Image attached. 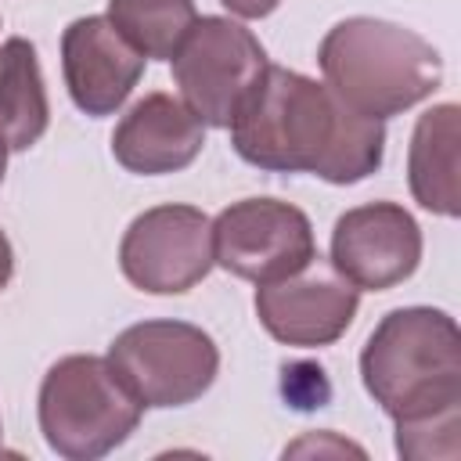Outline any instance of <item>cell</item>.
I'll use <instances>...</instances> for the list:
<instances>
[{"label": "cell", "mask_w": 461, "mask_h": 461, "mask_svg": "<svg viewBox=\"0 0 461 461\" xmlns=\"http://www.w3.org/2000/svg\"><path fill=\"white\" fill-rule=\"evenodd\" d=\"M234 151L267 173H313L328 184L367 180L385 155V122L342 104L328 83L267 65L230 119Z\"/></svg>", "instance_id": "1"}, {"label": "cell", "mask_w": 461, "mask_h": 461, "mask_svg": "<svg viewBox=\"0 0 461 461\" xmlns=\"http://www.w3.org/2000/svg\"><path fill=\"white\" fill-rule=\"evenodd\" d=\"M371 400L400 425L461 414V331L447 310H389L360 349Z\"/></svg>", "instance_id": "2"}, {"label": "cell", "mask_w": 461, "mask_h": 461, "mask_svg": "<svg viewBox=\"0 0 461 461\" xmlns=\"http://www.w3.org/2000/svg\"><path fill=\"white\" fill-rule=\"evenodd\" d=\"M317 61L342 104L382 122L421 104L443 83V58L421 32L371 14L335 22Z\"/></svg>", "instance_id": "3"}, {"label": "cell", "mask_w": 461, "mask_h": 461, "mask_svg": "<svg viewBox=\"0 0 461 461\" xmlns=\"http://www.w3.org/2000/svg\"><path fill=\"white\" fill-rule=\"evenodd\" d=\"M40 432L65 461H97L122 447L140 425L144 403L119 378L108 357L72 353L50 364L40 382Z\"/></svg>", "instance_id": "4"}, {"label": "cell", "mask_w": 461, "mask_h": 461, "mask_svg": "<svg viewBox=\"0 0 461 461\" xmlns=\"http://www.w3.org/2000/svg\"><path fill=\"white\" fill-rule=\"evenodd\" d=\"M108 360L133 396L155 411L194 403L220 371L212 335L187 321L130 324L112 339Z\"/></svg>", "instance_id": "5"}, {"label": "cell", "mask_w": 461, "mask_h": 461, "mask_svg": "<svg viewBox=\"0 0 461 461\" xmlns=\"http://www.w3.org/2000/svg\"><path fill=\"white\" fill-rule=\"evenodd\" d=\"M267 50L234 18L202 14L173 54L180 101L205 122L227 130L267 68Z\"/></svg>", "instance_id": "6"}, {"label": "cell", "mask_w": 461, "mask_h": 461, "mask_svg": "<svg viewBox=\"0 0 461 461\" xmlns=\"http://www.w3.org/2000/svg\"><path fill=\"white\" fill-rule=\"evenodd\" d=\"M126 281L148 295L191 292L216 267L212 220L194 205H155L133 216L119 241Z\"/></svg>", "instance_id": "7"}, {"label": "cell", "mask_w": 461, "mask_h": 461, "mask_svg": "<svg viewBox=\"0 0 461 461\" xmlns=\"http://www.w3.org/2000/svg\"><path fill=\"white\" fill-rule=\"evenodd\" d=\"M317 256L303 209L281 198H241L212 220V259L241 281H277Z\"/></svg>", "instance_id": "8"}, {"label": "cell", "mask_w": 461, "mask_h": 461, "mask_svg": "<svg viewBox=\"0 0 461 461\" xmlns=\"http://www.w3.org/2000/svg\"><path fill=\"white\" fill-rule=\"evenodd\" d=\"M360 306V288L349 285L331 259L313 256L299 270L256 288V317L281 346L321 349L346 335Z\"/></svg>", "instance_id": "9"}, {"label": "cell", "mask_w": 461, "mask_h": 461, "mask_svg": "<svg viewBox=\"0 0 461 461\" xmlns=\"http://www.w3.org/2000/svg\"><path fill=\"white\" fill-rule=\"evenodd\" d=\"M421 263V227L396 202L346 209L331 227V267L360 292H385Z\"/></svg>", "instance_id": "10"}, {"label": "cell", "mask_w": 461, "mask_h": 461, "mask_svg": "<svg viewBox=\"0 0 461 461\" xmlns=\"http://www.w3.org/2000/svg\"><path fill=\"white\" fill-rule=\"evenodd\" d=\"M61 72L72 104L83 115H115L144 76V54L108 22L86 14L61 32Z\"/></svg>", "instance_id": "11"}, {"label": "cell", "mask_w": 461, "mask_h": 461, "mask_svg": "<svg viewBox=\"0 0 461 461\" xmlns=\"http://www.w3.org/2000/svg\"><path fill=\"white\" fill-rule=\"evenodd\" d=\"M205 148V122L173 94L140 97L112 133V155L126 173L166 176L187 169Z\"/></svg>", "instance_id": "12"}, {"label": "cell", "mask_w": 461, "mask_h": 461, "mask_svg": "<svg viewBox=\"0 0 461 461\" xmlns=\"http://www.w3.org/2000/svg\"><path fill=\"white\" fill-rule=\"evenodd\" d=\"M461 108L454 101L432 104L418 115L407 148V180L421 209L454 220L461 212Z\"/></svg>", "instance_id": "13"}, {"label": "cell", "mask_w": 461, "mask_h": 461, "mask_svg": "<svg viewBox=\"0 0 461 461\" xmlns=\"http://www.w3.org/2000/svg\"><path fill=\"white\" fill-rule=\"evenodd\" d=\"M50 126V101L36 47L25 36L0 43V140L7 151H29Z\"/></svg>", "instance_id": "14"}, {"label": "cell", "mask_w": 461, "mask_h": 461, "mask_svg": "<svg viewBox=\"0 0 461 461\" xmlns=\"http://www.w3.org/2000/svg\"><path fill=\"white\" fill-rule=\"evenodd\" d=\"M108 22L144 54L173 61L184 36L198 22L194 0H108Z\"/></svg>", "instance_id": "15"}, {"label": "cell", "mask_w": 461, "mask_h": 461, "mask_svg": "<svg viewBox=\"0 0 461 461\" xmlns=\"http://www.w3.org/2000/svg\"><path fill=\"white\" fill-rule=\"evenodd\" d=\"M461 414H439L425 421L396 425V454L414 461H454L461 454Z\"/></svg>", "instance_id": "16"}, {"label": "cell", "mask_w": 461, "mask_h": 461, "mask_svg": "<svg viewBox=\"0 0 461 461\" xmlns=\"http://www.w3.org/2000/svg\"><path fill=\"white\" fill-rule=\"evenodd\" d=\"M285 454H360L364 450L349 439H339L335 432H306L303 439H295L292 447H285Z\"/></svg>", "instance_id": "17"}, {"label": "cell", "mask_w": 461, "mask_h": 461, "mask_svg": "<svg viewBox=\"0 0 461 461\" xmlns=\"http://www.w3.org/2000/svg\"><path fill=\"white\" fill-rule=\"evenodd\" d=\"M220 4L238 18H267L281 7V0H220Z\"/></svg>", "instance_id": "18"}, {"label": "cell", "mask_w": 461, "mask_h": 461, "mask_svg": "<svg viewBox=\"0 0 461 461\" xmlns=\"http://www.w3.org/2000/svg\"><path fill=\"white\" fill-rule=\"evenodd\" d=\"M11 274H14V249H11L7 234L0 230V292L11 285Z\"/></svg>", "instance_id": "19"}, {"label": "cell", "mask_w": 461, "mask_h": 461, "mask_svg": "<svg viewBox=\"0 0 461 461\" xmlns=\"http://www.w3.org/2000/svg\"><path fill=\"white\" fill-rule=\"evenodd\" d=\"M4 173H7V144L0 140V184H4Z\"/></svg>", "instance_id": "20"}, {"label": "cell", "mask_w": 461, "mask_h": 461, "mask_svg": "<svg viewBox=\"0 0 461 461\" xmlns=\"http://www.w3.org/2000/svg\"><path fill=\"white\" fill-rule=\"evenodd\" d=\"M0 436H4V425H0Z\"/></svg>", "instance_id": "21"}]
</instances>
